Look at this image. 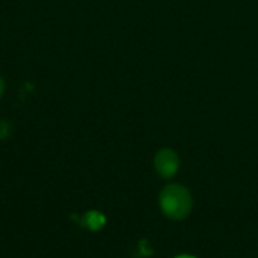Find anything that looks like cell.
Here are the masks:
<instances>
[{"mask_svg": "<svg viewBox=\"0 0 258 258\" xmlns=\"http://www.w3.org/2000/svg\"><path fill=\"white\" fill-rule=\"evenodd\" d=\"M159 204L165 216L174 221H181L192 212L190 192L181 184H168L159 197Z\"/></svg>", "mask_w": 258, "mask_h": 258, "instance_id": "1", "label": "cell"}, {"mask_svg": "<svg viewBox=\"0 0 258 258\" xmlns=\"http://www.w3.org/2000/svg\"><path fill=\"white\" fill-rule=\"evenodd\" d=\"M154 166L160 177L171 178L177 174V171L180 168V159L174 150L162 148L157 151V154L154 157Z\"/></svg>", "mask_w": 258, "mask_h": 258, "instance_id": "2", "label": "cell"}, {"mask_svg": "<svg viewBox=\"0 0 258 258\" xmlns=\"http://www.w3.org/2000/svg\"><path fill=\"white\" fill-rule=\"evenodd\" d=\"M85 224L91 228V230H98L103 227L104 224V218L98 213V212H89L85 216Z\"/></svg>", "mask_w": 258, "mask_h": 258, "instance_id": "3", "label": "cell"}, {"mask_svg": "<svg viewBox=\"0 0 258 258\" xmlns=\"http://www.w3.org/2000/svg\"><path fill=\"white\" fill-rule=\"evenodd\" d=\"M177 258H194V257H189V255H181V257H177Z\"/></svg>", "mask_w": 258, "mask_h": 258, "instance_id": "6", "label": "cell"}, {"mask_svg": "<svg viewBox=\"0 0 258 258\" xmlns=\"http://www.w3.org/2000/svg\"><path fill=\"white\" fill-rule=\"evenodd\" d=\"M9 135V125L5 121H0V139H5Z\"/></svg>", "mask_w": 258, "mask_h": 258, "instance_id": "4", "label": "cell"}, {"mask_svg": "<svg viewBox=\"0 0 258 258\" xmlns=\"http://www.w3.org/2000/svg\"><path fill=\"white\" fill-rule=\"evenodd\" d=\"M3 89H5V83H3V80L0 79V97H2V94H3Z\"/></svg>", "mask_w": 258, "mask_h": 258, "instance_id": "5", "label": "cell"}]
</instances>
